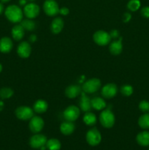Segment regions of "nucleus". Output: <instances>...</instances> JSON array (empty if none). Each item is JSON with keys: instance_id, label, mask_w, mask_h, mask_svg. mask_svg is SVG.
I'll list each match as a JSON object with an SVG mask.
<instances>
[{"instance_id": "obj_38", "label": "nucleus", "mask_w": 149, "mask_h": 150, "mask_svg": "<svg viewBox=\"0 0 149 150\" xmlns=\"http://www.w3.org/2000/svg\"><path fill=\"white\" fill-rule=\"evenodd\" d=\"M19 3H20V5H25V4H26V0H20Z\"/></svg>"}, {"instance_id": "obj_1", "label": "nucleus", "mask_w": 149, "mask_h": 150, "mask_svg": "<svg viewBox=\"0 0 149 150\" xmlns=\"http://www.w3.org/2000/svg\"><path fill=\"white\" fill-rule=\"evenodd\" d=\"M4 14L7 18L13 23H19L21 21L23 18V12L21 9L18 6L14 4L8 6L6 8Z\"/></svg>"}, {"instance_id": "obj_9", "label": "nucleus", "mask_w": 149, "mask_h": 150, "mask_svg": "<svg viewBox=\"0 0 149 150\" xmlns=\"http://www.w3.org/2000/svg\"><path fill=\"white\" fill-rule=\"evenodd\" d=\"M15 115L19 120H28L34 117V112L29 107L20 106L15 110Z\"/></svg>"}, {"instance_id": "obj_8", "label": "nucleus", "mask_w": 149, "mask_h": 150, "mask_svg": "<svg viewBox=\"0 0 149 150\" xmlns=\"http://www.w3.org/2000/svg\"><path fill=\"white\" fill-rule=\"evenodd\" d=\"M47 143L46 136L42 134H36L32 136L29 140V145L33 149H40Z\"/></svg>"}, {"instance_id": "obj_7", "label": "nucleus", "mask_w": 149, "mask_h": 150, "mask_svg": "<svg viewBox=\"0 0 149 150\" xmlns=\"http://www.w3.org/2000/svg\"><path fill=\"white\" fill-rule=\"evenodd\" d=\"M63 115H64V118L67 121L74 122L80 116V109L77 106L70 105L64 110Z\"/></svg>"}, {"instance_id": "obj_4", "label": "nucleus", "mask_w": 149, "mask_h": 150, "mask_svg": "<svg viewBox=\"0 0 149 150\" xmlns=\"http://www.w3.org/2000/svg\"><path fill=\"white\" fill-rule=\"evenodd\" d=\"M101 140H102V136L96 128L90 129L86 133V141L91 146H96L100 143Z\"/></svg>"}, {"instance_id": "obj_12", "label": "nucleus", "mask_w": 149, "mask_h": 150, "mask_svg": "<svg viewBox=\"0 0 149 150\" xmlns=\"http://www.w3.org/2000/svg\"><path fill=\"white\" fill-rule=\"evenodd\" d=\"M118 89L117 86L114 83H108L103 86L102 89V95L105 98H112L116 95Z\"/></svg>"}, {"instance_id": "obj_19", "label": "nucleus", "mask_w": 149, "mask_h": 150, "mask_svg": "<svg viewBox=\"0 0 149 150\" xmlns=\"http://www.w3.org/2000/svg\"><path fill=\"white\" fill-rule=\"evenodd\" d=\"M63 27H64V21L62 20L61 18L59 17L56 18L52 21V23H51V31L55 35L60 33L61 32V30L63 29Z\"/></svg>"}, {"instance_id": "obj_10", "label": "nucleus", "mask_w": 149, "mask_h": 150, "mask_svg": "<svg viewBox=\"0 0 149 150\" xmlns=\"http://www.w3.org/2000/svg\"><path fill=\"white\" fill-rule=\"evenodd\" d=\"M44 127V121L41 117L35 116L31 119L29 122V129L34 133H38Z\"/></svg>"}, {"instance_id": "obj_32", "label": "nucleus", "mask_w": 149, "mask_h": 150, "mask_svg": "<svg viewBox=\"0 0 149 150\" xmlns=\"http://www.w3.org/2000/svg\"><path fill=\"white\" fill-rule=\"evenodd\" d=\"M141 15L145 18H149V7H145L141 10Z\"/></svg>"}, {"instance_id": "obj_39", "label": "nucleus", "mask_w": 149, "mask_h": 150, "mask_svg": "<svg viewBox=\"0 0 149 150\" xmlns=\"http://www.w3.org/2000/svg\"><path fill=\"white\" fill-rule=\"evenodd\" d=\"M3 10H4V6H3V4L1 3H0V14L2 13Z\"/></svg>"}, {"instance_id": "obj_41", "label": "nucleus", "mask_w": 149, "mask_h": 150, "mask_svg": "<svg viewBox=\"0 0 149 150\" xmlns=\"http://www.w3.org/2000/svg\"><path fill=\"white\" fill-rule=\"evenodd\" d=\"M1 70H2V65H1V63H0V73L1 72Z\"/></svg>"}, {"instance_id": "obj_33", "label": "nucleus", "mask_w": 149, "mask_h": 150, "mask_svg": "<svg viewBox=\"0 0 149 150\" xmlns=\"http://www.w3.org/2000/svg\"><path fill=\"white\" fill-rule=\"evenodd\" d=\"M110 36L111 38H113V39H116L119 37V32H118V30L116 29H114V30H112L110 33Z\"/></svg>"}, {"instance_id": "obj_29", "label": "nucleus", "mask_w": 149, "mask_h": 150, "mask_svg": "<svg viewBox=\"0 0 149 150\" xmlns=\"http://www.w3.org/2000/svg\"><path fill=\"white\" fill-rule=\"evenodd\" d=\"M140 7V1L139 0H130L127 4V7L131 11H136Z\"/></svg>"}, {"instance_id": "obj_42", "label": "nucleus", "mask_w": 149, "mask_h": 150, "mask_svg": "<svg viewBox=\"0 0 149 150\" xmlns=\"http://www.w3.org/2000/svg\"><path fill=\"white\" fill-rule=\"evenodd\" d=\"M30 1H34V0H30Z\"/></svg>"}, {"instance_id": "obj_37", "label": "nucleus", "mask_w": 149, "mask_h": 150, "mask_svg": "<svg viewBox=\"0 0 149 150\" xmlns=\"http://www.w3.org/2000/svg\"><path fill=\"white\" fill-rule=\"evenodd\" d=\"M4 102H3L2 100H0V111H2L3 108H4Z\"/></svg>"}, {"instance_id": "obj_17", "label": "nucleus", "mask_w": 149, "mask_h": 150, "mask_svg": "<svg viewBox=\"0 0 149 150\" xmlns=\"http://www.w3.org/2000/svg\"><path fill=\"white\" fill-rule=\"evenodd\" d=\"M81 99H80V108L84 112H89L91 108H92L91 100L89 99V97L86 96V93L84 92H81Z\"/></svg>"}, {"instance_id": "obj_20", "label": "nucleus", "mask_w": 149, "mask_h": 150, "mask_svg": "<svg viewBox=\"0 0 149 150\" xmlns=\"http://www.w3.org/2000/svg\"><path fill=\"white\" fill-rule=\"evenodd\" d=\"M136 140L140 146H149V132L143 131L140 133L136 137Z\"/></svg>"}, {"instance_id": "obj_11", "label": "nucleus", "mask_w": 149, "mask_h": 150, "mask_svg": "<svg viewBox=\"0 0 149 150\" xmlns=\"http://www.w3.org/2000/svg\"><path fill=\"white\" fill-rule=\"evenodd\" d=\"M23 13L28 18H35L39 13V7L37 4L30 3L25 5L23 8Z\"/></svg>"}, {"instance_id": "obj_22", "label": "nucleus", "mask_w": 149, "mask_h": 150, "mask_svg": "<svg viewBox=\"0 0 149 150\" xmlns=\"http://www.w3.org/2000/svg\"><path fill=\"white\" fill-rule=\"evenodd\" d=\"M34 111L39 114L45 112L48 109V103L43 100H38L34 104Z\"/></svg>"}, {"instance_id": "obj_2", "label": "nucleus", "mask_w": 149, "mask_h": 150, "mask_svg": "<svg viewBox=\"0 0 149 150\" xmlns=\"http://www.w3.org/2000/svg\"><path fill=\"white\" fill-rule=\"evenodd\" d=\"M101 125L106 128H111L115 124V116L110 109H105L99 116Z\"/></svg>"}, {"instance_id": "obj_35", "label": "nucleus", "mask_w": 149, "mask_h": 150, "mask_svg": "<svg viewBox=\"0 0 149 150\" xmlns=\"http://www.w3.org/2000/svg\"><path fill=\"white\" fill-rule=\"evenodd\" d=\"M130 19H131V15L128 13H126L124 15V21L125 22V23H127V22L129 21Z\"/></svg>"}, {"instance_id": "obj_34", "label": "nucleus", "mask_w": 149, "mask_h": 150, "mask_svg": "<svg viewBox=\"0 0 149 150\" xmlns=\"http://www.w3.org/2000/svg\"><path fill=\"white\" fill-rule=\"evenodd\" d=\"M70 11H69V9L67 7H62V8L59 9V13H61L63 16H67L69 14Z\"/></svg>"}, {"instance_id": "obj_16", "label": "nucleus", "mask_w": 149, "mask_h": 150, "mask_svg": "<svg viewBox=\"0 0 149 150\" xmlns=\"http://www.w3.org/2000/svg\"><path fill=\"white\" fill-rule=\"evenodd\" d=\"M74 129H75V126L72 122L66 121L61 123V126H60V130H61V133L65 136L71 135L74 132Z\"/></svg>"}, {"instance_id": "obj_31", "label": "nucleus", "mask_w": 149, "mask_h": 150, "mask_svg": "<svg viewBox=\"0 0 149 150\" xmlns=\"http://www.w3.org/2000/svg\"><path fill=\"white\" fill-rule=\"evenodd\" d=\"M139 108L143 112L149 111V102L146 100H143L139 104Z\"/></svg>"}, {"instance_id": "obj_28", "label": "nucleus", "mask_w": 149, "mask_h": 150, "mask_svg": "<svg viewBox=\"0 0 149 150\" xmlns=\"http://www.w3.org/2000/svg\"><path fill=\"white\" fill-rule=\"evenodd\" d=\"M20 25L23 26L24 30L27 31H32L35 29L36 27V24L33 21L30 20V19H26V20H23L20 21Z\"/></svg>"}, {"instance_id": "obj_27", "label": "nucleus", "mask_w": 149, "mask_h": 150, "mask_svg": "<svg viewBox=\"0 0 149 150\" xmlns=\"http://www.w3.org/2000/svg\"><path fill=\"white\" fill-rule=\"evenodd\" d=\"M13 94H14V92L10 88L4 87L0 89V98L2 100L9 99L13 96Z\"/></svg>"}, {"instance_id": "obj_25", "label": "nucleus", "mask_w": 149, "mask_h": 150, "mask_svg": "<svg viewBox=\"0 0 149 150\" xmlns=\"http://www.w3.org/2000/svg\"><path fill=\"white\" fill-rule=\"evenodd\" d=\"M61 146V143L58 139H51L47 141L46 148L48 150H60Z\"/></svg>"}, {"instance_id": "obj_40", "label": "nucleus", "mask_w": 149, "mask_h": 150, "mask_svg": "<svg viewBox=\"0 0 149 150\" xmlns=\"http://www.w3.org/2000/svg\"><path fill=\"white\" fill-rule=\"evenodd\" d=\"M0 1L3 3H6V2H8V1H10V0H0Z\"/></svg>"}, {"instance_id": "obj_15", "label": "nucleus", "mask_w": 149, "mask_h": 150, "mask_svg": "<svg viewBox=\"0 0 149 150\" xmlns=\"http://www.w3.org/2000/svg\"><path fill=\"white\" fill-rule=\"evenodd\" d=\"M66 96L69 98H74L81 94V87L78 85H71L67 86L65 90Z\"/></svg>"}, {"instance_id": "obj_18", "label": "nucleus", "mask_w": 149, "mask_h": 150, "mask_svg": "<svg viewBox=\"0 0 149 150\" xmlns=\"http://www.w3.org/2000/svg\"><path fill=\"white\" fill-rule=\"evenodd\" d=\"M110 51L113 55H118L121 53L123 49L122 38H120L118 40H114L110 45Z\"/></svg>"}, {"instance_id": "obj_3", "label": "nucleus", "mask_w": 149, "mask_h": 150, "mask_svg": "<svg viewBox=\"0 0 149 150\" xmlns=\"http://www.w3.org/2000/svg\"><path fill=\"white\" fill-rule=\"evenodd\" d=\"M101 86V81L98 79H91L86 81L82 86V89L85 93L92 94L98 91Z\"/></svg>"}, {"instance_id": "obj_26", "label": "nucleus", "mask_w": 149, "mask_h": 150, "mask_svg": "<svg viewBox=\"0 0 149 150\" xmlns=\"http://www.w3.org/2000/svg\"><path fill=\"white\" fill-rule=\"evenodd\" d=\"M138 124L143 129H149V114L142 115L139 118Z\"/></svg>"}, {"instance_id": "obj_5", "label": "nucleus", "mask_w": 149, "mask_h": 150, "mask_svg": "<svg viewBox=\"0 0 149 150\" xmlns=\"http://www.w3.org/2000/svg\"><path fill=\"white\" fill-rule=\"evenodd\" d=\"M43 9L45 13L49 16H55L59 13V7L55 0H46L44 2Z\"/></svg>"}, {"instance_id": "obj_21", "label": "nucleus", "mask_w": 149, "mask_h": 150, "mask_svg": "<svg viewBox=\"0 0 149 150\" xmlns=\"http://www.w3.org/2000/svg\"><path fill=\"white\" fill-rule=\"evenodd\" d=\"M12 36L15 40H20L24 36V29L21 25H16L12 29Z\"/></svg>"}, {"instance_id": "obj_14", "label": "nucleus", "mask_w": 149, "mask_h": 150, "mask_svg": "<svg viewBox=\"0 0 149 150\" xmlns=\"http://www.w3.org/2000/svg\"><path fill=\"white\" fill-rule=\"evenodd\" d=\"M13 46V44L10 38L4 37L0 40V52L7 54L10 52Z\"/></svg>"}, {"instance_id": "obj_30", "label": "nucleus", "mask_w": 149, "mask_h": 150, "mask_svg": "<svg viewBox=\"0 0 149 150\" xmlns=\"http://www.w3.org/2000/svg\"><path fill=\"white\" fill-rule=\"evenodd\" d=\"M121 92L124 96H130L133 93V88L131 85L126 84L121 86Z\"/></svg>"}, {"instance_id": "obj_24", "label": "nucleus", "mask_w": 149, "mask_h": 150, "mask_svg": "<svg viewBox=\"0 0 149 150\" xmlns=\"http://www.w3.org/2000/svg\"><path fill=\"white\" fill-rule=\"evenodd\" d=\"M83 122L89 126H92L96 124V117L94 114L91 112H86L83 117Z\"/></svg>"}, {"instance_id": "obj_23", "label": "nucleus", "mask_w": 149, "mask_h": 150, "mask_svg": "<svg viewBox=\"0 0 149 150\" xmlns=\"http://www.w3.org/2000/svg\"><path fill=\"white\" fill-rule=\"evenodd\" d=\"M91 107L95 110L100 111L104 109L106 107V103L102 98H94L91 100Z\"/></svg>"}, {"instance_id": "obj_6", "label": "nucleus", "mask_w": 149, "mask_h": 150, "mask_svg": "<svg viewBox=\"0 0 149 150\" xmlns=\"http://www.w3.org/2000/svg\"><path fill=\"white\" fill-rule=\"evenodd\" d=\"M111 38L110 34L105 31L99 30L97 31L93 35V40L97 45L103 46V45H108L110 41Z\"/></svg>"}, {"instance_id": "obj_36", "label": "nucleus", "mask_w": 149, "mask_h": 150, "mask_svg": "<svg viewBox=\"0 0 149 150\" xmlns=\"http://www.w3.org/2000/svg\"><path fill=\"white\" fill-rule=\"evenodd\" d=\"M29 39H30V41H32V42H34V41H36V40H37L36 35H31V37Z\"/></svg>"}, {"instance_id": "obj_13", "label": "nucleus", "mask_w": 149, "mask_h": 150, "mask_svg": "<svg viewBox=\"0 0 149 150\" xmlns=\"http://www.w3.org/2000/svg\"><path fill=\"white\" fill-rule=\"evenodd\" d=\"M31 51H32V48H31L29 42H20L17 49V52L19 57L23 59L28 58L30 56Z\"/></svg>"}]
</instances>
